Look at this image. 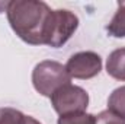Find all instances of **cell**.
Segmentation results:
<instances>
[{"label": "cell", "instance_id": "6da1fadb", "mask_svg": "<svg viewBox=\"0 0 125 124\" xmlns=\"http://www.w3.org/2000/svg\"><path fill=\"white\" fill-rule=\"evenodd\" d=\"M51 7L41 0H12L6 15L13 32L26 44L42 45V32Z\"/></svg>", "mask_w": 125, "mask_h": 124}, {"label": "cell", "instance_id": "7a4b0ae2", "mask_svg": "<svg viewBox=\"0 0 125 124\" xmlns=\"http://www.w3.org/2000/svg\"><path fill=\"white\" fill-rule=\"evenodd\" d=\"M79 28V18L67 9L51 10L42 32V45L60 48Z\"/></svg>", "mask_w": 125, "mask_h": 124}, {"label": "cell", "instance_id": "3957f363", "mask_svg": "<svg viewBox=\"0 0 125 124\" xmlns=\"http://www.w3.org/2000/svg\"><path fill=\"white\" fill-rule=\"evenodd\" d=\"M71 77L61 63L54 60L39 62L32 70V85L42 96L51 98L58 88L70 83Z\"/></svg>", "mask_w": 125, "mask_h": 124}, {"label": "cell", "instance_id": "277c9868", "mask_svg": "<svg viewBox=\"0 0 125 124\" xmlns=\"http://www.w3.org/2000/svg\"><path fill=\"white\" fill-rule=\"evenodd\" d=\"M51 105L60 115L86 112V108L89 107V93L80 86L67 83L52 93Z\"/></svg>", "mask_w": 125, "mask_h": 124}, {"label": "cell", "instance_id": "5b68a950", "mask_svg": "<svg viewBox=\"0 0 125 124\" xmlns=\"http://www.w3.org/2000/svg\"><path fill=\"white\" fill-rule=\"evenodd\" d=\"M70 77L74 79H93L102 70V59L94 51H80L73 54L65 64Z\"/></svg>", "mask_w": 125, "mask_h": 124}, {"label": "cell", "instance_id": "8992f818", "mask_svg": "<svg viewBox=\"0 0 125 124\" xmlns=\"http://www.w3.org/2000/svg\"><path fill=\"white\" fill-rule=\"evenodd\" d=\"M106 73L116 80L125 82V47L114 50L108 56Z\"/></svg>", "mask_w": 125, "mask_h": 124}, {"label": "cell", "instance_id": "52a82bcc", "mask_svg": "<svg viewBox=\"0 0 125 124\" xmlns=\"http://www.w3.org/2000/svg\"><path fill=\"white\" fill-rule=\"evenodd\" d=\"M106 31L111 37L125 38V1L118 3V9L106 26Z\"/></svg>", "mask_w": 125, "mask_h": 124}, {"label": "cell", "instance_id": "ba28073f", "mask_svg": "<svg viewBox=\"0 0 125 124\" xmlns=\"http://www.w3.org/2000/svg\"><path fill=\"white\" fill-rule=\"evenodd\" d=\"M108 110L125 121V86L114 89L108 98Z\"/></svg>", "mask_w": 125, "mask_h": 124}, {"label": "cell", "instance_id": "9c48e42d", "mask_svg": "<svg viewBox=\"0 0 125 124\" xmlns=\"http://www.w3.org/2000/svg\"><path fill=\"white\" fill-rule=\"evenodd\" d=\"M57 124H96V115L87 112H74L60 115Z\"/></svg>", "mask_w": 125, "mask_h": 124}, {"label": "cell", "instance_id": "30bf717a", "mask_svg": "<svg viewBox=\"0 0 125 124\" xmlns=\"http://www.w3.org/2000/svg\"><path fill=\"white\" fill-rule=\"evenodd\" d=\"M26 115L16 108H0V124H25Z\"/></svg>", "mask_w": 125, "mask_h": 124}, {"label": "cell", "instance_id": "8fae6325", "mask_svg": "<svg viewBox=\"0 0 125 124\" xmlns=\"http://www.w3.org/2000/svg\"><path fill=\"white\" fill-rule=\"evenodd\" d=\"M96 124H125V121L118 115H115L112 111L105 110L96 115Z\"/></svg>", "mask_w": 125, "mask_h": 124}, {"label": "cell", "instance_id": "7c38bea8", "mask_svg": "<svg viewBox=\"0 0 125 124\" xmlns=\"http://www.w3.org/2000/svg\"><path fill=\"white\" fill-rule=\"evenodd\" d=\"M25 124H42V123H39L36 118H33V117H31V115H26V118H25Z\"/></svg>", "mask_w": 125, "mask_h": 124}, {"label": "cell", "instance_id": "4fadbf2b", "mask_svg": "<svg viewBox=\"0 0 125 124\" xmlns=\"http://www.w3.org/2000/svg\"><path fill=\"white\" fill-rule=\"evenodd\" d=\"M7 6H9V1H0V13L6 12L7 10Z\"/></svg>", "mask_w": 125, "mask_h": 124}]
</instances>
